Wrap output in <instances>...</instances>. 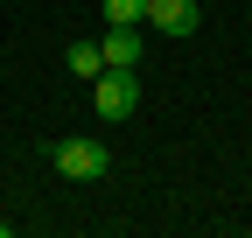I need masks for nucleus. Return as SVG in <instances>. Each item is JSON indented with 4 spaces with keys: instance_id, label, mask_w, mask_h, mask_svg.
<instances>
[{
    "instance_id": "obj_1",
    "label": "nucleus",
    "mask_w": 252,
    "mask_h": 238,
    "mask_svg": "<svg viewBox=\"0 0 252 238\" xmlns=\"http://www.w3.org/2000/svg\"><path fill=\"white\" fill-rule=\"evenodd\" d=\"M49 161H56V175H70V182H98V175L112 168V154H105L98 140H56Z\"/></svg>"
},
{
    "instance_id": "obj_2",
    "label": "nucleus",
    "mask_w": 252,
    "mask_h": 238,
    "mask_svg": "<svg viewBox=\"0 0 252 238\" xmlns=\"http://www.w3.org/2000/svg\"><path fill=\"white\" fill-rule=\"evenodd\" d=\"M91 105H98V119H126V112H133L140 105V84H133V70H98V77H91Z\"/></svg>"
},
{
    "instance_id": "obj_3",
    "label": "nucleus",
    "mask_w": 252,
    "mask_h": 238,
    "mask_svg": "<svg viewBox=\"0 0 252 238\" xmlns=\"http://www.w3.org/2000/svg\"><path fill=\"white\" fill-rule=\"evenodd\" d=\"M147 28H154V35H196V28H203V14H196V0H147Z\"/></svg>"
},
{
    "instance_id": "obj_4",
    "label": "nucleus",
    "mask_w": 252,
    "mask_h": 238,
    "mask_svg": "<svg viewBox=\"0 0 252 238\" xmlns=\"http://www.w3.org/2000/svg\"><path fill=\"white\" fill-rule=\"evenodd\" d=\"M98 49H105V63H112V70H133L140 56H147L140 28H112V21H105V42H98Z\"/></svg>"
},
{
    "instance_id": "obj_5",
    "label": "nucleus",
    "mask_w": 252,
    "mask_h": 238,
    "mask_svg": "<svg viewBox=\"0 0 252 238\" xmlns=\"http://www.w3.org/2000/svg\"><path fill=\"white\" fill-rule=\"evenodd\" d=\"M105 70V49L98 42H70V77H98Z\"/></svg>"
},
{
    "instance_id": "obj_6",
    "label": "nucleus",
    "mask_w": 252,
    "mask_h": 238,
    "mask_svg": "<svg viewBox=\"0 0 252 238\" xmlns=\"http://www.w3.org/2000/svg\"><path fill=\"white\" fill-rule=\"evenodd\" d=\"M105 21L112 28H140L147 21V0H105Z\"/></svg>"
},
{
    "instance_id": "obj_7",
    "label": "nucleus",
    "mask_w": 252,
    "mask_h": 238,
    "mask_svg": "<svg viewBox=\"0 0 252 238\" xmlns=\"http://www.w3.org/2000/svg\"><path fill=\"white\" fill-rule=\"evenodd\" d=\"M0 238H7V224H0Z\"/></svg>"
}]
</instances>
